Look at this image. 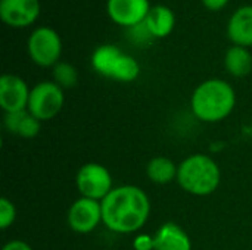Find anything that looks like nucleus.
Instances as JSON below:
<instances>
[{
  "label": "nucleus",
  "instance_id": "f257e3e1",
  "mask_svg": "<svg viewBox=\"0 0 252 250\" xmlns=\"http://www.w3.org/2000/svg\"><path fill=\"white\" fill-rule=\"evenodd\" d=\"M105 227L117 234H133L142 230L149 220L151 200L137 186L114 187L100 202Z\"/></svg>",
  "mask_w": 252,
  "mask_h": 250
},
{
  "label": "nucleus",
  "instance_id": "f03ea898",
  "mask_svg": "<svg viewBox=\"0 0 252 250\" xmlns=\"http://www.w3.org/2000/svg\"><path fill=\"white\" fill-rule=\"evenodd\" d=\"M236 106V91L221 78L202 81L192 93V113L202 122L216 124L226 119Z\"/></svg>",
  "mask_w": 252,
  "mask_h": 250
},
{
  "label": "nucleus",
  "instance_id": "7ed1b4c3",
  "mask_svg": "<svg viewBox=\"0 0 252 250\" xmlns=\"http://www.w3.org/2000/svg\"><path fill=\"white\" fill-rule=\"evenodd\" d=\"M221 181L217 162L202 153H193L179 164L177 183L189 194L204 197L213 194Z\"/></svg>",
  "mask_w": 252,
  "mask_h": 250
},
{
  "label": "nucleus",
  "instance_id": "20e7f679",
  "mask_svg": "<svg viewBox=\"0 0 252 250\" xmlns=\"http://www.w3.org/2000/svg\"><path fill=\"white\" fill-rule=\"evenodd\" d=\"M90 63L99 75L118 83H133L140 75L139 62L115 44L96 47L92 53Z\"/></svg>",
  "mask_w": 252,
  "mask_h": 250
},
{
  "label": "nucleus",
  "instance_id": "39448f33",
  "mask_svg": "<svg viewBox=\"0 0 252 250\" xmlns=\"http://www.w3.org/2000/svg\"><path fill=\"white\" fill-rule=\"evenodd\" d=\"M27 52L32 63L40 68H53L61 62L62 38L52 27H37L27 40Z\"/></svg>",
  "mask_w": 252,
  "mask_h": 250
},
{
  "label": "nucleus",
  "instance_id": "423d86ee",
  "mask_svg": "<svg viewBox=\"0 0 252 250\" xmlns=\"http://www.w3.org/2000/svg\"><path fill=\"white\" fill-rule=\"evenodd\" d=\"M63 103V88H61L55 81H41L31 88L27 111L35 119L44 122L59 115Z\"/></svg>",
  "mask_w": 252,
  "mask_h": 250
},
{
  "label": "nucleus",
  "instance_id": "0eeeda50",
  "mask_svg": "<svg viewBox=\"0 0 252 250\" xmlns=\"http://www.w3.org/2000/svg\"><path fill=\"white\" fill-rule=\"evenodd\" d=\"M75 186L81 197L97 202H102L114 189L112 175L108 168L96 162L84 164L78 169L75 175Z\"/></svg>",
  "mask_w": 252,
  "mask_h": 250
},
{
  "label": "nucleus",
  "instance_id": "6e6552de",
  "mask_svg": "<svg viewBox=\"0 0 252 250\" xmlns=\"http://www.w3.org/2000/svg\"><path fill=\"white\" fill-rule=\"evenodd\" d=\"M68 227L77 234H89L97 228L102 221V205L97 200L78 197L68 209Z\"/></svg>",
  "mask_w": 252,
  "mask_h": 250
},
{
  "label": "nucleus",
  "instance_id": "1a4fd4ad",
  "mask_svg": "<svg viewBox=\"0 0 252 250\" xmlns=\"http://www.w3.org/2000/svg\"><path fill=\"white\" fill-rule=\"evenodd\" d=\"M151 7L149 0H106L109 19L124 29L145 22Z\"/></svg>",
  "mask_w": 252,
  "mask_h": 250
},
{
  "label": "nucleus",
  "instance_id": "9d476101",
  "mask_svg": "<svg viewBox=\"0 0 252 250\" xmlns=\"http://www.w3.org/2000/svg\"><path fill=\"white\" fill-rule=\"evenodd\" d=\"M40 12V0H0V19L10 28L31 27Z\"/></svg>",
  "mask_w": 252,
  "mask_h": 250
},
{
  "label": "nucleus",
  "instance_id": "9b49d317",
  "mask_svg": "<svg viewBox=\"0 0 252 250\" xmlns=\"http://www.w3.org/2000/svg\"><path fill=\"white\" fill-rule=\"evenodd\" d=\"M31 88L24 78L15 74L0 77V108L4 113L27 111Z\"/></svg>",
  "mask_w": 252,
  "mask_h": 250
},
{
  "label": "nucleus",
  "instance_id": "f8f14e48",
  "mask_svg": "<svg viewBox=\"0 0 252 250\" xmlns=\"http://www.w3.org/2000/svg\"><path fill=\"white\" fill-rule=\"evenodd\" d=\"M226 32L233 46L252 47V4H242L230 15Z\"/></svg>",
  "mask_w": 252,
  "mask_h": 250
},
{
  "label": "nucleus",
  "instance_id": "ddd939ff",
  "mask_svg": "<svg viewBox=\"0 0 252 250\" xmlns=\"http://www.w3.org/2000/svg\"><path fill=\"white\" fill-rule=\"evenodd\" d=\"M155 250H192L189 234L176 222L162 224L154 234Z\"/></svg>",
  "mask_w": 252,
  "mask_h": 250
},
{
  "label": "nucleus",
  "instance_id": "4468645a",
  "mask_svg": "<svg viewBox=\"0 0 252 250\" xmlns=\"http://www.w3.org/2000/svg\"><path fill=\"white\" fill-rule=\"evenodd\" d=\"M176 13L171 7L165 4H155L151 7L145 24L155 40L168 37L176 28Z\"/></svg>",
  "mask_w": 252,
  "mask_h": 250
},
{
  "label": "nucleus",
  "instance_id": "2eb2a0df",
  "mask_svg": "<svg viewBox=\"0 0 252 250\" xmlns=\"http://www.w3.org/2000/svg\"><path fill=\"white\" fill-rule=\"evenodd\" d=\"M3 124H4V128L10 134L22 137V139H32L38 136L40 125H41V122L35 119L28 111L4 113Z\"/></svg>",
  "mask_w": 252,
  "mask_h": 250
},
{
  "label": "nucleus",
  "instance_id": "dca6fc26",
  "mask_svg": "<svg viewBox=\"0 0 252 250\" xmlns=\"http://www.w3.org/2000/svg\"><path fill=\"white\" fill-rule=\"evenodd\" d=\"M224 68L235 78H244L252 71V55L250 49L242 46H230L224 55Z\"/></svg>",
  "mask_w": 252,
  "mask_h": 250
},
{
  "label": "nucleus",
  "instance_id": "f3484780",
  "mask_svg": "<svg viewBox=\"0 0 252 250\" xmlns=\"http://www.w3.org/2000/svg\"><path fill=\"white\" fill-rule=\"evenodd\" d=\"M177 169L179 165H176L171 159L165 156H157L148 162L146 175L155 184H170L171 181L177 180Z\"/></svg>",
  "mask_w": 252,
  "mask_h": 250
},
{
  "label": "nucleus",
  "instance_id": "a211bd4d",
  "mask_svg": "<svg viewBox=\"0 0 252 250\" xmlns=\"http://www.w3.org/2000/svg\"><path fill=\"white\" fill-rule=\"evenodd\" d=\"M52 75L53 81L61 87V88H72L78 83V71L74 65L69 62H58L52 68Z\"/></svg>",
  "mask_w": 252,
  "mask_h": 250
},
{
  "label": "nucleus",
  "instance_id": "6ab92c4d",
  "mask_svg": "<svg viewBox=\"0 0 252 250\" xmlns=\"http://www.w3.org/2000/svg\"><path fill=\"white\" fill-rule=\"evenodd\" d=\"M126 37L136 47H148V46H151L155 41L154 35L148 29L145 22L137 24V25H134L131 28H127L126 29Z\"/></svg>",
  "mask_w": 252,
  "mask_h": 250
},
{
  "label": "nucleus",
  "instance_id": "aec40b11",
  "mask_svg": "<svg viewBox=\"0 0 252 250\" xmlns=\"http://www.w3.org/2000/svg\"><path fill=\"white\" fill-rule=\"evenodd\" d=\"M16 220V208L7 197L0 199V228L7 230Z\"/></svg>",
  "mask_w": 252,
  "mask_h": 250
},
{
  "label": "nucleus",
  "instance_id": "412c9836",
  "mask_svg": "<svg viewBox=\"0 0 252 250\" xmlns=\"http://www.w3.org/2000/svg\"><path fill=\"white\" fill-rule=\"evenodd\" d=\"M133 249L134 250H155L154 236L149 234H139L133 240Z\"/></svg>",
  "mask_w": 252,
  "mask_h": 250
},
{
  "label": "nucleus",
  "instance_id": "4be33fe9",
  "mask_svg": "<svg viewBox=\"0 0 252 250\" xmlns=\"http://www.w3.org/2000/svg\"><path fill=\"white\" fill-rule=\"evenodd\" d=\"M201 1L205 9H208L211 12H220L229 4L230 0H201Z\"/></svg>",
  "mask_w": 252,
  "mask_h": 250
},
{
  "label": "nucleus",
  "instance_id": "5701e85b",
  "mask_svg": "<svg viewBox=\"0 0 252 250\" xmlns=\"http://www.w3.org/2000/svg\"><path fill=\"white\" fill-rule=\"evenodd\" d=\"M1 250H32V248L24 240H9L7 243H4Z\"/></svg>",
  "mask_w": 252,
  "mask_h": 250
}]
</instances>
